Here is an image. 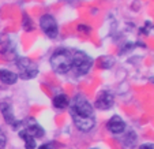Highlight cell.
<instances>
[{"label": "cell", "mask_w": 154, "mask_h": 149, "mask_svg": "<svg viewBox=\"0 0 154 149\" xmlns=\"http://www.w3.org/2000/svg\"><path fill=\"white\" fill-rule=\"evenodd\" d=\"M127 129V125H125L124 119H123L120 115H112L106 122V130L111 134L115 135H120L125 132Z\"/></svg>", "instance_id": "cell-7"}, {"label": "cell", "mask_w": 154, "mask_h": 149, "mask_svg": "<svg viewBox=\"0 0 154 149\" xmlns=\"http://www.w3.org/2000/svg\"><path fill=\"white\" fill-rule=\"evenodd\" d=\"M6 145H7V137L4 134L3 129H0V149H6Z\"/></svg>", "instance_id": "cell-18"}, {"label": "cell", "mask_w": 154, "mask_h": 149, "mask_svg": "<svg viewBox=\"0 0 154 149\" xmlns=\"http://www.w3.org/2000/svg\"><path fill=\"white\" fill-rule=\"evenodd\" d=\"M19 137L23 140L25 142V149H37V141L34 137L29 134L26 130H19Z\"/></svg>", "instance_id": "cell-13"}, {"label": "cell", "mask_w": 154, "mask_h": 149, "mask_svg": "<svg viewBox=\"0 0 154 149\" xmlns=\"http://www.w3.org/2000/svg\"><path fill=\"white\" fill-rule=\"evenodd\" d=\"M90 149H98V148H90Z\"/></svg>", "instance_id": "cell-23"}, {"label": "cell", "mask_w": 154, "mask_h": 149, "mask_svg": "<svg viewBox=\"0 0 154 149\" xmlns=\"http://www.w3.org/2000/svg\"><path fill=\"white\" fill-rule=\"evenodd\" d=\"M119 142L122 144V146L124 149H135L138 145V135L134 130H128L122 134V137H119Z\"/></svg>", "instance_id": "cell-9"}, {"label": "cell", "mask_w": 154, "mask_h": 149, "mask_svg": "<svg viewBox=\"0 0 154 149\" xmlns=\"http://www.w3.org/2000/svg\"><path fill=\"white\" fill-rule=\"evenodd\" d=\"M135 48V43H127L124 44L122 48L119 49V55H124V53H128L130 51H132Z\"/></svg>", "instance_id": "cell-16"}, {"label": "cell", "mask_w": 154, "mask_h": 149, "mask_svg": "<svg viewBox=\"0 0 154 149\" xmlns=\"http://www.w3.org/2000/svg\"><path fill=\"white\" fill-rule=\"evenodd\" d=\"M94 66V59L87 55L85 51L72 49V63H71V73L74 75L81 77L86 75Z\"/></svg>", "instance_id": "cell-3"}, {"label": "cell", "mask_w": 154, "mask_h": 149, "mask_svg": "<svg viewBox=\"0 0 154 149\" xmlns=\"http://www.w3.org/2000/svg\"><path fill=\"white\" fill-rule=\"evenodd\" d=\"M37 149H56V142H55V141H51V142H44V144H41Z\"/></svg>", "instance_id": "cell-19"}, {"label": "cell", "mask_w": 154, "mask_h": 149, "mask_svg": "<svg viewBox=\"0 0 154 149\" xmlns=\"http://www.w3.org/2000/svg\"><path fill=\"white\" fill-rule=\"evenodd\" d=\"M22 29L27 33L33 32V30L35 29L34 22H33L32 17H30L27 12H22Z\"/></svg>", "instance_id": "cell-14"}, {"label": "cell", "mask_w": 154, "mask_h": 149, "mask_svg": "<svg viewBox=\"0 0 154 149\" xmlns=\"http://www.w3.org/2000/svg\"><path fill=\"white\" fill-rule=\"evenodd\" d=\"M0 112H2V115H3V118H4V120H6L7 125H10V126L14 125V122L17 119H15L14 112H12V107L8 101H2L0 103Z\"/></svg>", "instance_id": "cell-11"}, {"label": "cell", "mask_w": 154, "mask_h": 149, "mask_svg": "<svg viewBox=\"0 0 154 149\" xmlns=\"http://www.w3.org/2000/svg\"><path fill=\"white\" fill-rule=\"evenodd\" d=\"M149 82H150V84H153V85H154V75L149 77Z\"/></svg>", "instance_id": "cell-21"}, {"label": "cell", "mask_w": 154, "mask_h": 149, "mask_svg": "<svg viewBox=\"0 0 154 149\" xmlns=\"http://www.w3.org/2000/svg\"><path fill=\"white\" fill-rule=\"evenodd\" d=\"M70 115L72 122L79 132L89 133L96 126V115H94L93 104L89 101L85 94L76 93L70 100Z\"/></svg>", "instance_id": "cell-1"}, {"label": "cell", "mask_w": 154, "mask_h": 149, "mask_svg": "<svg viewBox=\"0 0 154 149\" xmlns=\"http://www.w3.org/2000/svg\"><path fill=\"white\" fill-rule=\"evenodd\" d=\"M51 67L57 74L71 73V63H72V49L67 47H60L53 51L49 59Z\"/></svg>", "instance_id": "cell-2"}, {"label": "cell", "mask_w": 154, "mask_h": 149, "mask_svg": "<svg viewBox=\"0 0 154 149\" xmlns=\"http://www.w3.org/2000/svg\"><path fill=\"white\" fill-rule=\"evenodd\" d=\"M138 149H154V144H151V142L140 144V145L138 146Z\"/></svg>", "instance_id": "cell-20"}, {"label": "cell", "mask_w": 154, "mask_h": 149, "mask_svg": "<svg viewBox=\"0 0 154 149\" xmlns=\"http://www.w3.org/2000/svg\"><path fill=\"white\" fill-rule=\"evenodd\" d=\"M116 65V59L113 58V56H101V59H100V66H101V68H104V70H109V68H112L113 66Z\"/></svg>", "instance_id": "cell-15"}, {"label": "cell", "mask_w": 154, "mask_h": 149, "mask_svg": "<svg viewBox=\"0 0 154 149\" xmlns=\"http://www.w3.org/2000/svg\"><path fill=\"white\" fill-rule=\"evenodd\" d=\"M23 122V130H26L32 137L37 138H42L45 135V130L44 127L34 119V118H27L26 120H22Z\"/></svg>", "instance_id": "cell-8"}, {"label": "cell", "mask_w": 154, "mask_h": 149, "mask_svg": "<svg viewBox=\"0 0 154 149\" xmlns=\"http://www.w3.org/2000/svg\"><path fill=\"white\" fill-rule=\"evenodd\" d=\"M115 104V94L109 89H102L98 92L93 101V108L98 109V111H108L111 109Z\"/></svg>", "instance_id": "cell-6"}, {"label": "cell", "mask_w": 154, "mask_h": 149, "mask_svg": "<svg viewBox=\"0 0 154 149\" xmlns=\"http://www.w3.org/2000/svg\"><path fill=\"white\" fill-rule=\"evenodd\" d=\"M76 29H78L79 33H85V34H90L91 33V26H89V25L86 24H79L78 26H76Z\"/></svg>", "instance_id": "cell-17"}, {"label": "cell", "mask_w": 154, "mask_h": 149, "mask_svg": "<svg viewBox=\"0 0 154 149\" xmlns=\"http://www.w3.org/2000/svg\"><path fill=\"white\" fill-rule=\"evenodd\" d=\"M153 27H154V26H153Z\"/></svg>", "instance_id": "cell-24"}, {"label": "cell", "mask_w": 154, "mask_h": 149, "mask_svg": "<svg viewBox=\"0 0 154 149\" xmlns=\"http://www.w3.org/2000/svg\"><path fill=\"white\" fill-rule=\"evenodd\" d=\"M52 105L55 109L59 111H63V109H67L68 105H70V97L66 93H57L53 96L52 99Z\"/></svg>", "instance_id": "cell-10"}, {"label": "cell", "mask_w": 154, "mask_h": 149, "mask_svg": "<svg viewBox=\"0 0 154 149\" xmlns=\"http://www.w3.org/2000/svg\"><path fill=\"white\" fill-rule=\"evenodd\" d=\"M64 2H74V0H64Z\"/></svg>", "instance_id": "cell-22"}, {"label": "cell", "mask_w": 154, "mask_h": 149, "mask_svg": "<svg viewBox=\"0 0 154 149\" xmlns=\"http://www.w3.org/2000/svg\"><path fill=\"white\" fill-rule=\"evenodd\" d=\"M18 74L14 71L6 70V68H0V82L4 85H15L18 82Z\"/></svg>", "instance_id": "cell-12"}, {"label": "cell", "mask_w": 154, "mask_h": 149, "mask_svg": "<svg viewBox=\"0 0 154 149\" xmlns=\"http://www.w3.org/2000/svg\"><path fill=\"white\" fill-rule=\"evenodd\" d=\"M40 29L51 40H55L59 36V25L55 17L51 14H42L40 17Z\"/></svg>", "instance_id": "cell-5"}, {"label": "cell", "mask_w": 154, "mask_h": 149, "mask_svg": "<svg viewBox=\"0 0 154 149\" xmlns=\"http://www.w3.org/2000/svg\"><path fill=\"white\" fill-rule=\"evenodd\" d=\"M15 65H17L19 74H18V78L25 79V81H29L33 79L38 75V65L34 60L26 58V56H18L15 58Z\"/></svg>", "instance_id": "cell-4"}]
</instances>
